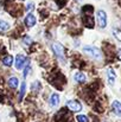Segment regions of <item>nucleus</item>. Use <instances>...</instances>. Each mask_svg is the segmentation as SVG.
<instances>
[{
    "instance_id": "39448f33",
    "label": "nucleus",
    "mask_w": 121,
    "mask_h": 122,
    "mask_svg": "<svg viewBox=\"0 0 121 122\" xmlns=\"http://www.w3.org/2000/svg\"><path fill=\"white\" fill-rule=\"evenodd\" d=\"M25 63H26V58H25L23 55H18L17 58H16V68H17L18 70H20Z\"/></svg>"
},
{
    "instance_id": "dca6fc26",
    "label": "nucleus",
    "mask_w": 121,
    "mask_h": 122,
    "mask_svg": "<svg viewBox=\"0 0 121 122\" xmlns=\"http://www.w3.org/2000/svg\"><path fill=\"white\" fill-rule=\"evenodd\" d=\"M77 121L79 122H89V120H88V117H87L85 115H79V116H77Z\"/></svg>"
},
{
    "instance_id": "6ab92c4d",
    "label": "nucleus",
    "mask_w": 121,
    "mask_h": 122,
    "mask_svg": "<svg viewBox=\"0 0 121 122\" xmlns=\"http://www.w3.org/2000/svg\"><path fill=\"white\" fill-rule=\"evenodd\" d=\"M118 56H119V59L121 61V49H119V50H118Z\"/></svg>"
},
{
    "instance_id": "7ed1b4c3",
    "label": "nucleus",
    "mask_w": 121,
    "mask_h": 122,
    "mask_svg": "<svg viewBox=\"0 0 121 122\" xmlns=\"http://www.w3.org/2000/svg\"><path fill=\"white\" fill-rule=\"evenodd\" d=\"M96 17H97V24H99V26L101 29L106 27V25H107V14H106V12L102 11V10H100V11H97Z\"/></svg>"
},
{
    "instance_id": "f8f14e48",
    "label": "nucleus",
    "mask_w": 121,
    "mask_h": 122,
    "mask_svg": "<svg viewBox=\"0 0 121 122\" xmlns=\"http://www.w3.org/2000/svg\"><path fill=\"white\" fill-rule=\"evenodd\" d=\"M18 78L17 77H11L10 80H8V85L12 88V89H16L17 86H18Z\"/></svg>"
},
{
    "instance_id": "f3484780",
    "label": "nucleus",
    "mask_w": 121,
    "mask_h": 122,
    "mask_svg": "<svg viewBox=\"0 0 121 122\" xmlns=\"http://www.w3.org/2000/svg\"><path fill=\"white\" fill-rule=\"evenodd\" d=\"M29 71H30V65L27 64V66H26V68H25V70H24V77H26V76H27Z\"/></svg>"
},
{
    "instance_id": "ddd939ff",
    "label": "nucleus",
    "mask_w": 121,
    "mask_h": 122,
    "mask_svg": "<svg viewBox=\"0 0 121 122\" xmlns=\"http://www.w3.org/2000/svg\"><path fill=\"white\" fill-rule=\"evenodd\" d=\"M112 32H113L114 37H115V38H116L119 41H121V30L116 29V27H114V29L112 30Z\"/></svg>"
},
{
    "instance_id": "2eb2a0df",
    "label": "nucleus",
    "mask_w": 121,
    "mask_h": 122,
    "mask_svg": "<svg viewBox=\"0 0 121 122\" xmlns=\"http://www.w3.org/2000/svg\"><path fill=\"white\" fill-rule=\"evenodd\" d=\"M10 29V25L7 21H4V20H0V30L1 31H7Z\"/></svg>"
},
{
    "instance_id": "6e6552de",
    "label": "nucleus",
    "mask_w": 121,
    "mask_h": 122,
    "mask_svg": "<svg viewBox=\"0 0 121 122\" xmlns=\"http://www.w3.org/2000/svg\"><path fill=\"white\" fill-rule=\"evenodd\" d=\"M107 76H108V82H109V84H114V82H115V78H116V75H115V71L113 70V69H108L107 70Z\"/></svg>"
},
{
    "instance_id": "f03ea898",
    "label": "nucleus",
    "mask_w": 121,
    "mask_h": 122,
    "mask_svg": "<svg viewBox=\"0 0 121 122\" xmlns=\"http://www.w3.org/2000/svg\"><path fill=\"white\" fill-rule=\"evenodd\" d=\"M51 47H52L55 55L58 57V59L61 62H64V47H63V45L59 43H52Z\"/></svg>"
},
{
    "instance_id": "1a4fd4ad",
    "label": "nucleus",
    "mask_w": 121,
    "mask_h": 122,
    "mask_svg": "<svg viewBox=\"0 0 121 122\" xmlns=\"http://www.w3.org/2000/svg\"><path fill=\"white\" fill-rule=\"evenodd\" d=\"M112 108H113V112H114L118 116H121V102L114 101L113 104H112Z\"/></svg>"
},
{
    "instance_id": "aec40b11",
    "label": "nucleus",
    "mask_w": 121,
    "mask_h": 122,
    "mask_svg": "<svg viewBox=\"0 0 121 122\" xmlns=\"http://www.w3.org/2000/svg\"><path fill=\"white\" fill-rule=\"evenodd\" d=\"M32 6H33L32 4H29V6H27V8H26V10H27V11H30V10L32 8Z\"/></svg>"
},
{
    "instance_id": "f257e3e1",
    "label": "nucleus",
    "mask_w": 121,
    "mask_h": 122,
    "mask_svg": "<svg viewBox=\"0 0 121 122\" xmlns=\"http://www.w3.org/2000/svg\"><path fill=\"white\" fill-rule=\"evenodd\" d=\"M83 51H84L88 56H90V57H93V58H95V59H97V61L102 59L101 50H99V49H97V47H95V46L87 45V46H84V47H83Z\"/></svg>"
},
{
    "instance_id": "423d86ee",
    "label": "nucleus",
    "mask_w": 121,
    "mask_h": 122,
    "mask_svg": "<svg viewBox=\"0 0 121 122\" xmlns=\"http://www.w3.org/2000/svg\"><path fill=\"white\" fill-rule=\"evenodd\" d=\"M25 24H26V26H29V27H32V26H35L36 25V17L33 15V14H27L26 15V18H25Z\"/></svg>"
},
{
    "instance_id": "a211bd4d",
    "label": "nucleus",
    "mask_w": 121,
    "mask_h": 122,
    "mask_svg": "<svg viewBox=\"0 0 121 122\" xmlns=\"http://www.w3.org/2000/svg\"><path fill=\"white\" fill-rule=\"evenodd\" d=\"M24 44H27V45L31 44V39H30L29 37H25V38H24Z\"/></svg>"
},
{
    "instance_id": "9d476101",
    "label": "nucleus",
    "mask_w": 121,
    "mask_h": 122,
    "mask_svg": "<svg viewBox=\"0 0 121 122\" xmlns=\"http://www.w3.org/2000/svg\"><path fill=\"white\" fill-rule=\"evenodd\" d=\"M12 63H13V58H12V56H5V57L2 58V64H4V65H6V66H11Z\"/></svg>"
},
{
    "instance_id": "4468645a",
    "label": "nucleus",
    "mask_w": 121,
    "mask_h": 122,
    "mask_svg": "<svg viewBox=\"0 0 121 122\" xmlns=\"http://www.w3.org/2000/svg\"><path fill=\"white\" fill-rule=\"evenodd\" d=\"M25 90H26V83L23 82L21 83V86H20V95H19V100L21 101L23 97H24V94H25Z\"/></svg>"
},
{
    "instance_id": "9b49d317",
    "label": "nucleus",
    "mask_w": 121,
    "mask_h": 122,
    "mask_svg": "<svg viewBox=\"0 0 121 122\" xmlns=\"http://www.w3.org/2000/svg\"><path fill=\"white\" fill-rule=\"evenodd\" d=\"M74 78H75V81L79 82V83H84L85 82V75L82 74V72H77Z\"/></svg>"
},
{
    "instance_id": "0eeeda50",
    "label": "nucleus",
    "mask_w": 121,
    "mask_h": 122,
    "mask_svg": "<svg viewBox=\"0 0 121 122\" xmlns=\"http://www.w3.org/2000/svg\"><path fill=\"white\" fill-rule=\"evenodd\" d=\"M49 103H50V107H51V108L57 107L58 103H59V96H58L57 94H52L51 97H50V100H49Z\"/></svg>"
},
{
    "instance_id": "20e7f679",
    "label": "nucleus",
    "mask_w": 121,
    "mask_h": 122,
    "mask_svg": "<svg viewBox=\"0 0 121 122\" xmlns=\"http://www.w3.org/2000/svg\"><path fill=\"white\" fill-rule=\"evenodd\" d=\"M67 107L71 110V112H80L81 109H82V106H81V103L79 101H76V100H71V101H69L68 103H67Z\"/></svg>"
}]
</instances>
